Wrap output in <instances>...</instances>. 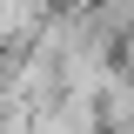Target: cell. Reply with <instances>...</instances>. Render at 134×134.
Returning a JSON list of instances; mask_svg holds the SVG:
<instances>
[{
    "label": "cell",
    "instance_id": "6da1fadb",
    "mask_svg": "<svg viewBox=\"0 0 134 134\" xmlns=\"http://www.w3.org/2000/svg\"><path fill=\"white\" fill-rule=\"evenodd\" d=\"M94 121H100V134L134 127V60L107 67V81H100V94H94Z\"/></svg>",
    "mask_w": 134,
    "mask_h": 134
}]
</instances>
